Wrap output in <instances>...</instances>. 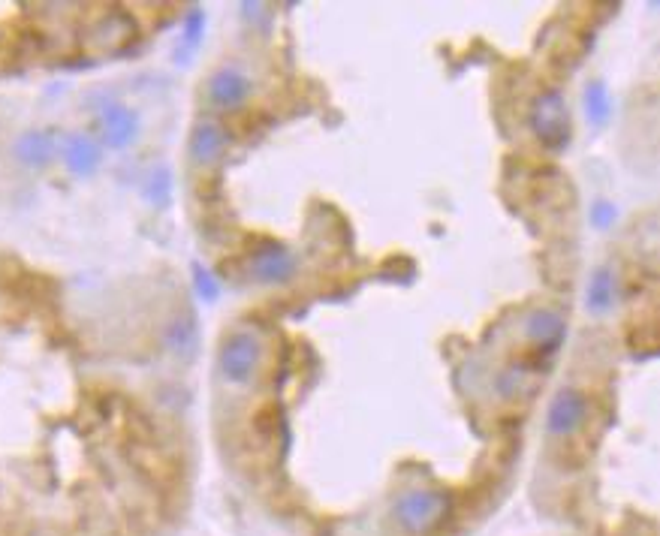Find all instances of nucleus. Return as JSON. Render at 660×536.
<instances>
[{
	"label": "nucleus",
	"mask_w": 660,
	"mask_h": 536,
	"mask_svg": "<svg viewBox=\"0 0 660 536\" xmlns=\"http://www.w3.org/2000/svg\"><path fill=\"white\" fill-rule=\"evenodd\" d=\"M453 512L450 491L437 488H410L395 500V524L410 536H428L444 524Z\"/></svg>",
	"instance_id": "f257e3e1"
},
{
	"label": "nucleus",
	"mask_w": 660,
	"mask_h": 536,
	"mask_svg": "<svg viewBox=\"0 0 660 536\" xmlns=\"http://www.w3.org/2000/svg\"><path fill=\"white\" fill-rule=\"evenodd\" d=\"M531 130L549 151L570 145V109L561 91H543L531 106Z\"/></svg>",
	"instance_id": "f03ea898"
},
{
	"label": "nucleus",
	"mask_w": 660,
	"mask_h": 536,
	"mask_svg": "<svg viewBox=\"0 0 660 536\" xmlns=\"http://www.w3.org/2000/svg\"><path fill=\"white\" fill-rule=\"evenodd\" d=\"M260 362H263V344L254 332H233L227 335V341L220 344V353H217V365H220V374L230 383H251L254 374L260 371Z\"/></svg>",
	"instance_id": "7ed1b4c3"
},
{
	"label": "nucleus",
	"mask_w": 660,
	"mask_h": 536,
	"mask_svg": "<svg viewBox=\"0 0 660 536\" xmlns=\"http://www.w3.org/2000/svg\"><path fill=\"white\" fill-rule=\"evenodd\" d=\"M248 268L260 284H287L296 275V256L281 241H263L251 253Z\"/></svg>",
	"instance_id": "20e7f679"
},
{
	"label": "nucleus",
	"mask_w": 660,
	"mask_h": 536,
	"mask_svg": "<svg viewBox=\"0 0 660 536\" xmlns=\"http://www.w3.org/2000/svg\"><path fill=\"white\" fill-rule=\"evenodd\" d=\"M588 401L579 389H561L546 410V431L552 437H570L585 425Z\"/></svg>",
	"instance_id": "39448f33"
},
{
	"label": "nucleus",
	"mask_w": 660,
	"mask_h": 536,
	"mask_svg": "<svg viewBox=\"0 0 660 536\" xmlns=\"http://www.w3.org/2000/svg\"><path fill=\"white\" fill-rule=\"evenodd\" d=\"M100 136L109 148H127L139 136V115L124 103H106L100 109Z\"/></svg>",
	"instance_id": "423d86ee"
},
{
	"label": "nucleus",
	"mask_w": 660,
	"mask_h": 536,
	"mask_svg": "<svg viewBox=\"0 0 660 536\" xmlns=\"http://www.w3.org/2000/svg\"><path fill=\"white\" fill-rule=\"evenodd\" d=\"M522 332H525V338H528L537 350L555 353V350L561 347L564 335H567V323H564V317H561L558 311H552V308H537V311H531V314L525 317Z\"/></svg>",
	"instance_id": "0eeeda50"
},
{
	"label": "nucleus",
	"mask_w": 660,
	"mask_h": 536,
	"mask_svg": "<svg viewBox=\"0 0 660 536\" xmlns=\"http://www.w3.org/2000/svg\"><path fill=\"white\" fill-rule=\"evenodd\" d=\"M248 94H251V79L236 67H220L208 79V100L217 109H236L248 100Z\"/></svg>",
	"instance_id": "6e6552de"
},
{
	"label": "nucleus",
	"mask_w": 660,
	"mask_h": 536,
	"mask_svg": "<svg viewBox=\"0 0 660 536\" xmlns=\"http://www.w3.org/2000/svg\"><path fill=\"white\" fill-rule=\"evenodd\" d=\"M136 37V25L127 13L121 10H112L106 13L88 34V46L91 49H100V52H118L124 49L130 40Z\"/></svg>",
	"instance_id": "1a4fd4ad"
},
{
	"label": "nucleus",
	"mask_w": 660,
	"mask_h": 536,
	"mask_svg": "<svg viewBox=\"0 0 660 536\" xmlns=\"http://www.w3.org/2000/svg\"><path fill=\"white\" fill-rule=\"evenodd\" d=\"M227 145H230V139H227L224 127H217V124H211V121H202V124H196L193 133H190L187 154H190V160H193L196 166H211V163H217L220 157H224Z\"/></svg>",
	"instance_id": "9d476101"
},
{
	"label": "nucleus",
	"mask_w": 660,
	"mask_h": 536,
	"mask_svg": "<svg viewBox=\"0 0 660 536\" xmlns=\"http://www.w3.org/2000/svg\"><path fill=\"white\" fill-rule=\"evenodd\" d=\"M61 157H64V166H67L73 175L88 178V175H94V172L100 169V163H103V148H100L91 136L73 133V136H67Z\"/></svg>",
	"instance_id": "9b49d317"
},
{
	"label": "nucleus",
	"mask_w": 660,
	"mask_h": 536,
	"mask_svg": "<svg viewBox=\"0 0 660 536\" xmlns=\"http://www.w3.org/2000/svg\"><path fill=\"white\" fill-rule=\"evenodd\" d=\"M166 350L172 356H178L181 362H190L196 356L199 347V326H196V314L193 311H181L169 320L166 326Z\"/></svg>",
	"instance_id": "f8f14e48"
},
{
	"label": "nucleus",
	"mask_w": 660,
	"mask_h": 536,
	"mask_svg": "<svg viewBox=\"0 0 660 536\" xmlns=\"http://www.w3.org/2000/svg\"><path fill=\"white\" fill-rule=\"evenodd\" d=\"M16 160L31 166V169H43L55 160V136L49 130H28L16 139Z\"/></svg>",
	"instance_id": "ddd939ff"
},
{
	"label": "nucleus",
	"mask_w": 660,
	"mask_h": 536,
	"mask_svg": "<svg viewBox=\"0 0 660 536\" xmlns=\"http://www.w3.org/2000/svg\"><path fill=\"white\" fill-rule=\"evenodd\" d=\"M540 383H543V371L534 368V365H525V362L510 365V368L501 371V377H498V389H501L504 398H522V395H531Z\"/></svg>",
	"instance_id": "4468645a"
},
{
	"label": "nucleus",
	"mask_w": 660,
	"mask_h": 536,
	"mask_svg": "<svg viewBox=\"0 0 660 536\" xmlns=\"http://www.w3.org/2000/svg\"><path fill=\"white\" fill-rule=\"evenodd\" d=\"M618 299V281L609 268H597L588 281V290H585V305L594 311V314H603L615 305Z\"/></svg>",
	"instance_id": "2eb2a0df"
},
{
	"label": "nucleus",
	"mask_w": 660,
	"mask_h": 536,
	"mask_svg": "<svg viewBox=\"0 0 660 536\" xmlns=\"http://www.w3.org/2000/svg\"><path fill=\"white\" fill-rule=\"evenodd\" d=\"M585 115L594 127H603L612 118V97H609L606 82H600V79L588 82V88H585Z\"/></svg>",
	"instance_id": "dca6fc26"
},
{
	"label": "nucleus",
	"mask_w": 660,
	"mask_h": 536,
	"mask_svg": "<svg viewBox=\"0 0 660 536\" xmlns=\"http://www.w3.org/2000/svg\"><path fill=\"white\" fill-rule=\"evenodd\" d=\"M202 37H205V13L202 10H190L187 19H184V28H181V40H178V61L187 64L190 55L202 46Z\"/></svg>",
	"instance_id": "f3484780"
},
{
	"label": "nucleus",
	"mask_w": 660,
	"mask_h": 536,
	"mask_svg": "<svg viewBox=\"0 0 660 536\" xmlns=\"http://www.w3.org/2000/svg\"><path fill=\"white\" fill-rule=\"evenodd\" d=\"M142 196L157 208H166L172 202V172H169V166H157V169L148 172V178L142 184Z\"/></svg>",
	"instance_id": "a211bd4d"
},
{
	"label": "nucleus",
	"mask_w": 660,
	"mask_h": 536,
	"mask_svg": "<svg viewBox=\"0 0 660 536\" xmlns=\"http://www.w3.org/2000/svg\"><path fill=\"white\" fill-rule=\"evenodd\" d=\"M193 287H196V293H199L205 302H214V299L220 296V287H217L214 275L208 272V268H202L199 262H193Z\"/></svg>",
	"instance_id": "6ab92c4d"
},
{
	"label": "nucleus",
	"mask_w": 660,
	"mask_h": 536,
	"mask_svg": "<svg viewBox=\"0 0 660 536\" xmlns=\"http://www.w3.org/2000/svg\"><path fill=\"white\" fill-rule=\"evenodd\" d=\"M591 220H594L597 229L612 226V220H615V205H612V202H597V205L591 208Z\"/></svg>",
	"instance_id": "aec40b11"
}]
</instances>
